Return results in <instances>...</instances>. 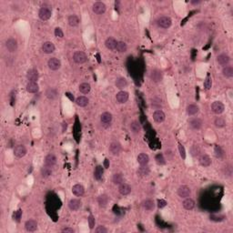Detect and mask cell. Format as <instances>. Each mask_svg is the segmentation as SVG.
I'll list each match as a JSON object with an SVG mask.
<instances>
[{
  "instance_id": "obj_38",
  "label": "cell",
  "mask_w": 233,
  "mask_h": 233,
  "mask_svg": "<svg viewBox=\"0 0 233 233\" xmlns=\"http://www.w3.org/2000/svg\"><path fill=\"white\" fill-rule=\"evenodd\" d=\"M68 22H69V26L74 27V26H78V24H79V18L76 15H71L68 18Z\"/></svg>"
},
{
  "instance_id": "obj_31",
  "label": "cell",
  "mask_w": 233,
  "mask_h": 233,
  "mask_svg": "<svg viewBox=\"0 0 233 233\" xmlns=\"http://www.w3.org/2000/svg\"><path fill=\"white\" fill-rule=\"evenodd\" d=\"M108 201H109V198H108V196L106 195V194H102V195H100V196L97 198V203H98L99 207L101 208L106 207V206L108 205Z\"/></svg>"
},
{
  "instance_id": "obj_37",
  "label": "cell",
  "mask_w": 233,
  "mask_h": 233,
  "mask_svg": "<svg viewBox=\"0 0 233 233\" xmlns=\"http://www.w3.org/2000/svg\"><path fill=\"white\" fill-rule=\"evenodd\" d=\"M222 75L225 78H230L233 77V68L231 66H226L222 69Z\"/></svg>"
},
{
  "instance_id": "obj_36",
  "label": "cell",
  "mask_w": 233,
  "mask_h": 233,
  "mask_svg": "<svg viewBox=\"0 0 233 233\" xmlns=\"http://www.w3.org/2000/svg\"><path fill=\"white\" fill-rule=\"evenodd\" d=\"M115 85L117 86V88L119 89H123L124 87L128 86V80L125 78H119L116 80Z\"/></svg>"
},
{
  "instance_id": "obj_16",
  "label": "cell",
  "mask_w": 233,
  "mask_h": 233,
  "mask_svg": "<svg viewBox=\"0 0 233 233\" xmlns=\"http://www.w3.org/2000/svg\"><path fill=\"white\" fill-rule=\"evenodd\" d=\"M55 49H56L55 45L52 42H50V41H46L42 45V50L46 54H51V53L55 51Z\"/></svg>"
},
{
  "instance_id": "obj_19",
  "label": "cell",
  "mask_w": 233,
  "mask_h": 233,
  "mask_svg": "<svg viewBox=\"0 0 233 233\" xmlns=\"http://www.w3.org/2000/svg\"><path fill=\"white\" fill-rule=\"evenodd\" d=\"M217 61H218V63H219L220 66H224V67H226V66L229 65V63H230V57H229L227 54H220V55L218 56Z\"/></svg>"
},
{
  "instance_id": "obj_43",
  "label": "cell",
  "mask_w": 233,
  "mask_h": 233,
  "mask_svg": "<svg viewBox=\"0 0 233 233\" xmlns=\"http://www.w3.org/2000/svg\"><path fill=\"white\" fill-rule=\"evenodd\" d=\"M190 154L193 157H199L201 155V147L199 145H193L190 147Z\"/></svg>"
},
{
  "instance_id": "obj_30",
  "label": "cell",
  "mask_w": 233,
  "mask_h": 233,
  "mask_svg": "<svg viewBox=\"0 0 233 233\" xmlns=\"http://www.w3.org/2000/svg\"><path fill=\"white\" fill-rule=\"evenodd\" d=\"M149 173H150V169H149V168L147 167V166H140V167L138 168V170H137L138 176L142 177V178L147 177V176L149 175Z\"/></svg>"
},
{
  "instance_id": "obj_49",
  "label": "cell",
  "mask_w": 233,
  "mask_h": 233,
  "mask_svg": "<svg viewBox=\"0 0 233 233\" xmlns=\"http://www.w3.org/2000/svg\"><path fill=\"white\" fill-rule=\"evenodd\" d=\"M211 86H212V79L209 76H208L206 79H205V81H204V87H205V89L209 90L211 88Z\"/></svg>"
},
{
  "instance_id": "obj_3",
  "label": "cell",
  "mask_w": 233,
  "mask_h": 233,
  "mask_svg": "<svg viewBox=\"0 0 233 233\" xmlns=\"http://www.w3.org/2000/svg\"><path fill=\"white\" fill-rule=\"evenodd\" d=\"M157 23H158V26L159 27L166 29V28L170 27L171 24H172V20L169 17H161L158 19Z\"/></svg>"
},
{
  "instance_id": "obj_48",
  "label": "cell",
  "mask_w": 233,
  "mask_h": 233,
  "mask_svg": "<svg viewBox=\"0 0 233 233\" xmlns=\"http://www.w3.org/2000/svg\"><path fill=\"white\" fill-rule=\"evenodd\" d=\"M87 222H88L89 229H90V230H93V229L95 228V224H96L95 217L93 216V215H89L88 218H87Z\"/></svg>"
},
{
  "instance_id": "obj_45",
  "label": "cell",
  "mask_w": 233,
  "mask_h": 233,
  "mask_svg": "<svg viewBox=\"0 0 233 233\" xmlns=\"http://www.w3.org/2000/svg\"><path fill=\"white\" fill-rule=\"evenodd\" d=\"M214 124H215L217 128H219V129L220 128H224L226 126V120L221 117H218L216 119L214 120Z\"/></svg>"
},
{
  "instance_id": "obj_2",
  "label": "cell",
  "mask_w": 233,
  "mask_h": 233,
  "mask_svg": "<svg viewBox=\"0 0 233 233\" xmlns=\"http://www.w3.org/2000/svg\"><path fill=\"white\" fill-rule=\"evenodd\" d=\"M73 60L77 64H84L87 60V56L83 51H76L73 54Z\"/></svg>"
},
{
  "instance_id": "obj_54",
  "label": "cell",
  "mask_w": 233,
  "mask_h": 233,
  "mask_svg": "<svg viewBox=\"0 0 233 233\" xmlns=\"http://www.w3.org/2000/svg\"><path fill=\"white\" fill-rule=\"evenodd\" d=\"M167 201L165 200V199H158V208H165L166 206H167Z\"/></svg>"
},
{
  "instance_id": "obj_57",
  "label": "cell",
  "mask_w": 233,
  "mask_h": 233,
  "mask_svg": "<svg viewBox=\"0 0 233 233\" xmlns=\"http://www.w3.org/2000/svg\"><path fill=\"white\" fill-rule=\"evenodd\" d=\"M103 167L105 168V169H108V168L109 167V160H108V158H106V159L104 160Z\"/></svg>"
},
{
  "instance_id": "obj_27",
  "label": "cell",
  "mask_w": 233,
  "mask_h": 233,
  "mask_svg": "<svg viewBox=\"0 0 233 233\" xmlns=\"http://www.w3.org/2000/svg\"><path fill=\"white\" fill-rule=\"evenodd\" d=\"M137 160L140 166H147L149 162V157L146 153H140L137 158Z\"/></svg>"
},
{
  "instance_id": "obj_6",
  "label": "cell",
  "mask_w": 233,
  "mask_h": 233,
  "mask_svg": "<svg viewBox=\"0 0 233 233\" xmlns=\"http://www.w3.org/2000/svg\"><path fill=\"white\" fill-rule=\"evenodd\" d=\"M6 47H7V49H8L9 52H11V53L17 51V47H18L17 39H15V38H13V37L8 38V39L6 41Z\"/></svg>"
},
{
  "instance_id": "obj_14",
  "label": "cell",
  "mask_w": 233,
  "mask_h": 233,
  "mask_svg": "<svg viewBox=\"0 0 233 233\" xmlns=\"http://www.w3.org/2000/svg\"><path fill=\"white\" fill-rule=\"evenodd\" d=\"M72 193L76 197H82L85 193V189L81 184H76L72 187Z\"/></svg>"
},
{
  "instance_id": "obj_55",
  "label": "cell",
  "mask_w": 233,
  "mask_h": 233,
  "mask_svg": "<svg viewBox=\"0 0 233 233\" xmlns=\"http://www.w3.org/2000/svg\"><path fill=\"white\" fill-rule=\"evenodd\" d=\"M21 215H22V210H21V209H18L17 211L15 212V215H14L15 219H17V221H19L20 218H21Z\"/></svg>"
},
{
  "instance_id": "obj_51",
  "label": "cell",
  "mask_w": 233,
  "mask_h": 233,
  "mask_svg": "<svg viewBox=\"0 0 233 233\" xmlns=\"http://www.w3.org/2000/svg\"><path fill=\"white\" fill-rule=\"evenodd\" d=\"M54 33H55V36H56L57 37L62 38V37L64 36V33H63V31H62V29H61L60 27H56Z\"/></svg>"
},
{
  "instance_id": "obj_44",
  "label": "cell",
  "mask_w": 233,
  "mask_h": 233,
  "mask_svg": "<svg viewBox=\"0 0 233 233\" xmlns=\"http://www.w3.org/2000/svg\"><path fill=\"white\" fill-rule=\"evenodd\" d=\"M46 96H47V98H49V99H55L56 97H57V96H58V91L55 89V88H48V89H47V91H46Z\"/></svg>"
},
{
  "instance_id": "obj_18",
  "label": "cell",
  "mask_w": 233,
  "mask_h": 233,
  "mask_svg": "<svg viewBox=\"0 0 233 233\" xmlns=\"http://www.w3.org/2000/svg\"><path fill=\"white\" fill-rule=\"evenodd\" d=\"M165 119H166V115L160 109H158L153 113V119L157 123H162L165 120Z\"/></svg>"
},
{
  "instance_id": "obj_13",
  "label": "cell",
  "mask_w": 233,
  "mask_h": 233,
  "mask_svg": "<svg viewBox=\"0 0 233 233\" xmlns=\"http://www.w3.org/2000/svg\"><path fill=\"white\" fill-rule=\"evenodd\" d=\"M129 97H130V95H129V93L127 91L121 90L119 93H117L116 99L119 104H124L129 100Z\"/></svg>"
},
{
  "instance_id": "obj_11",
  "label": "cell",
  "mask_w": 233,
  "mask_h": 233,
  "mask_svg": "<svg viewBox=\"0 0 233 233\" xmlns=\"http://www.w3.org/2000/svg\"><path fill=\"white\" fill-rule=\"evenodd\" d=\"M26 152H27V150H26V147L23 145H17L14 148V155L18 158L25 157L26 155Z\"/></svg>"
},
{
  "instance_id": "obj_46",
  "label": "cell",
  "mask_w": 233,
  "mask_h": 233,
  "mask_svg": "<svg viewBox=\"0 0 233 233\" xmlns=\"http://www.w3.org/2000/svg\"><path fill=\"white\" fill-rule=\"evenodd\" d=\"M214 153H215L216 158H222L224 157V151L221 148V147H219V145H216L214 147Z\"/></svg>"
},
{
  "instance_id": "obj_9",
  "label": "cell",
  "mask_w": 233,
  "mask_h": 233,
  "mask_svg": "<svg viewBox=\"0 0 233 233\" xmlns=\"http://www.w3.org/2000/svg\"><path fill=\"white\" fill-rule=\"evenodd\" d=\"M38 78H39V74H38V71L36 69H29L26 73V78H27L28 82H36Z\"/></svg>"
},
{
  "instance_id": "obj_1",
  "label": "cell",
  "mask_w": 233,
  "mask_h": 233,
  "mask_svg": "<svg viewBox=\"0 0 233 233\" xmlns=\"http://www.w3.org/2000/svg\"><path fill=\"white\" fill-rule=\"evenodd\" d=\"M52 16V11L51 9L49 8L48 7H42L41 8L39 9V12H38V17L41 20L43 21H47Z\"/></svg>"
},
{
  "instance_id": "obj_10",
  "label": "cell",
  "mask_w": 233,
  "mask_h": 233,
  "mask_svg": "<svg viewBox=\"0 0 233 233\" xmlns=\"http://www.w3.org/2000/svg\"><path fill=\"white\" fill-rule=\"evenodd\" d=\"M47 66L53 71L58 70L61 68V61L57 58H51L47 62Z\"/></svg>"
},
{
  "instance_id": "obj_28",
  "label": "cell",
  "mask_w": 233,
  "mask_h": 233,
  "mask_svg": "<svg viewBox=\"0 0 233 233\" xmlns=\"http://www.w3.org/2000/svg\"><path fill=\"white\" fill-rule=\"evenodd\" d=\"M26 89L28 93H36L39 90V86L36 82H28L26 84Z\"/></svg>"
},
{
  "instance_id": "obj_5",
  "label": "cell",
  "mask_w": 233,
  "mask_h": 233,
  "mask_svg": "<svg viewBox=\"0 0 233 233\" xmlns=\"http://www.w3.org/2000/svg\"><path fill=\"white\" fill-rule=\"evenodd\" d=\"M211 110L213 112L217 114V115H219V114H222L225 110V106L224 104L220 101H215L211 104Z\"/></svg>"
},
{
  "instance_id": "obj_4",
  "label": "cell",
  "mask_w": 233,
  "mask_h": 233,
  "mask_svg": "<svg viewBox=\"0 0 233 233\" xmlns=\"http://www.w3.org/2000/svg\"><path fill=\"white\" fill-rule=\"evenodd\" d=\"M92 10L97 15H102L106 12L107 7L103 2H96L92 6Z\"/></svg>"
},
{
  "instance_id": "obj_12",
  "label": "cell",
  "mask_w": 233,
  "mask_h": 233,
  "mask_svg": "<svg viewBox=\"0 0 233 233\" xmlns=\"http://www.w3.org/2000/svg\"><path fill=\"white\" fill-rule=\"evenodd\" d=\"M121 149H122V147H121L120 143H119L117 141H114L112 143H110V145H109V151L114 156L119 155Z\"/></svg>"
},
{
  "instance_id": "obj_7",
  "label": "cell",
  "mask_w": 233,
  "mask_h": 233,
  "mask_svg": "<svg viewBox=\"0 0 233 233\" xmlns=\"http://www.w3.org/2000/svg\"><path fill=\"white\" fill-rule=\"evenodd\" d=\"M190 194H191V190H190V187H188L186 185H182L178 190V195L182 199H186V198L190 197Z\"/></svg>"
},
{
  "instance_id": "obj_21",
  "label": "cell",
  "mask_w": 233,
  "mask_h": 233,
  "mask_svg": "<svg viewBox=\"0 0 233 233\" xmlns=\"http://www.w3.org/2000/svg\"><path fill=\"white\" fill-rule=\"evenodd\" d=\"M119 192L123 196H127L131 192V187L127 183H121L119 186Z\"/></svg>"
},
{
  "instance_id": "obj_42",
  "label": "cell",
  "mask_w": 233,
  "mask_h": 233,
  "mask_svg": "<svg viewBox=\"0 0 233 233\" xmlns=\"http://www.w3.org/2000/svg\"><path fill=\"white\" fill-rule=\"evenodd\" d=\"M52 168L51 167H48V166H44L43 168L41 169V175L43 178H48L52 175Z\"/></svg>"
},
{
  "instance_id": "obj_33",
  "label": "cell",
  "mask_w": 233,
  "mask_h": 233,
  "mask_svg": "<svg viewBox=\"0 0 233 233\" xmlns=\"http://www.w3.org/2000/svg\"><path fill=\"white\" fill-rule=\"evenodd\" d=\"M88 102H89L88 98L85 96H80V97H77V99H76V104L78 107H81V108L86 107L88 105Z\"/></svg>"
},
{
  "instance_id": "obj_22",
  "label": "cell",
  "mask_w": 233,
  "mask_h": 233,
  "mask_svg": "<svg viewBox=\"0 0 233 233\" xmlns=\"http://www.w3.org/2000/svg\"><path fill=\"white\" fill-rule=\"evenodd\" d=\"M189 124L193 130H199L202 127V120L199 118H193L189 120Z\"/></svg>"
},
{
  "instance_id": "obj_41",
  "label": "cell",
  "mask_w": 233,
  "mask_h": 233,
  "mask_svg": "<svg viewBox=\"0 0 233 233\" xmlns=\"http://www.w3.org/2000/svg\"><path fill=\"white\" fill-rule=\"evenodd\" d=\"M116 50L119 52V53H125L128 50V46L127 44L123 41H118L117 44V47H116Z\"/></svg>"
},
{
  "instance_id": "obj_25",
  "label": "cell",
  "mask_w": 233,
  "mask_h": 233,
  "mask_svg": "<svg viewBox=\"0 0 233 233\" xmlns=\"http://www.w3.org/2000/svg\"><path fill=\"white\" fill-rule=\"evenodd\" d=\"M100 121L103 125H109L112 121V115L109 112H104L100 116Z\"/></svg>"
},
{
  "instance_id": "obj_29",
  "label": "cell",
  "mask_w": 233,
  "mask_h": 233,
  "mask_svg": "<svg viewBox=\"0 0 233 233\" xmlns=\"http://www.w3.org/2000/svg\"><path fill=\"white\" fill-rule=\"evenodd\" d=\"M142 205H143V208H145V210H147V211H152V210H154V208L156 207L155 202L152 199H146V200H144Z\"/></svg>"
},
{
  "instance_id": "obj_47",
  "label": "cell",
  "mask_w": 233,
  "mask_h": 233,
  "mask_svg": "<svg viewBox=\"0 0 233 233\" xmlns=\"http://www.w3.org/2000/svg\"><path fill=\"white\" fill-rule=\"evenodd\" d=\"M155 160H156V162H157V164H158V165L166 164V159H165L163 154H161V153H158V154H157V155H156Z\"/></svg>"
},
{
  "instance_id": "obj_52",
  "label": "cell",
  "mask_w": 233,
  "mask_h": 233,
  "mask_svg": "<svg viewBox=\"0 0 233 233\" xmlns=\"http://www.w3.org/2000/svg\"><path fill=\"white\" fill-rule=\"evenodd\" d=\"M95 232L96 233H107L108 232V230L105 228V226H97V228H96L95 230Z\"/></svg>"
},
{
  "instance_id": "obj_32",
  "label": "cell",
  "mask_w": 233,
  "mask_h": 233,
  "mask_svg": "<svg viewBox=\"0 0 233 233\" xmlns=\"http://www.w3.org/2000/svg\"><path fill=\"white\" fill-rule=\"evenodd\" d=\"M103 168L104 167L100 166V165H98V166L96 167L95 170H94V178H95V180H100L102 179L104 174Z\"/></svg>"
},
{
  "instance_id": "obj_40",
  "label": "cell",
  "mask_w": 233,
  "mask_h": 233,
  "mask_svg": "<svg viewBox=\"0 0 233 233\" xmlns=\"http://www.w3.org/2000/svg\"><path fill=\"white\" fill-rule=\"evenodd\" d=\"M90 89H91V86H90V84H88V83H82V84H80V86H79V91H80L82 94H84V95L88 94V93L90 92Z\"/></svg>"
},
{
  "instance_id": "obj_8",
  "label": "cell",
  "mask_w": 233,
  "mask_h": 233,
  "mask_svg": "<svg viewBox=\"0 0 233 233\" xmlns=\"http://www.w3.org/2000/svg\"><path fill=\"white\" fill-rule=\"evenodd\" d=\"M149 77H150V79H151L153 82L158 83V82H160V81L162 80V78H163V74H162V72H161L160 70H158V69H152L151 72H150Z\"/></svg>"
},
{
  "instance_id": "obj_26",
  "label": "cell",
  "mask_w": 233,
  "mask_h": 233,
  "mask_svg": "<svg viewBox=\"0 0 233 233\" xmlns=\"http://www.w3.org/2000/svg\"><path fill=\"white\" fill-rule=\"evenodd\" d=\"M57 163V158L54 154H48L45 158V165L48 167H54Z\"/></svg>"
},
{
  "instance_id": "obj_53",
  "label": "cell",
  "mask_w": 233,
  "mask_h": 233,
  "mask_svg": "<svg viewBox=\"0 0 233 233\" xmlns=\"http://www.w3.org/2000/svg\"><path fill=\"white\" fill-rule=\"evenodd\" d=\"M226 168V171H225V175L227 177H231L232 176V167L230 165H228Z\"/></svg>"
},
{
  "instance_id": "obj_34",
  "label": "cell",
  "mask_w": 233,
  "mask_h": 233,
  "mask_svg": "<svg viewBox=\"0 0 233 233\" xmlns=\"http://www.w3.org/2000/svg\"><path fill=\"white\" fill-rule=\"evenodd\" d=\"M199 111V107L197 105H194V104H190L187 107V113L189 116H194L196 114H198Z\"/></svg>"
},
{
  "instance_id": "obj_20",
  "label": "cell",
  "mask_w": 233,
  "mask_h": 233,
  "mask_svg": "<svg viewBox=\"0 0 233 233\" xmlns=\"http://www.w3.org/2000/svg\"><path fill=\"white\" fill-rule=\"evenodd\" d=\"M25 228H26V231H29V232L36 231L37 230V222L34 219H29L25 223Z\"/></svg>"
},
{
  "instance_id": "obj_56",
  "label": "cell",
  "mask_w": 233,
  "mask_h": 233,
  "mask_svg": "<svg viewBox=\"0 0 233 233\" xmlns=\"http://www.w3.org/2000/svg\"><path fill=\"white\" fill-rule=\"evenodd\" d=\"M62 232L63 233H74L75 232V230L72 229V228H65V229H63L62 230Z\"/></svg>"
},
{
  "instance_id": "obj_17",
  "label": "cell",
  "mask_w": 233,
  "mask_h": 233,
  "mask_svg": "<svg viewBox=\"0 0 233 233\" xmlns=\"http://www.w3.org/2000/svg\"><path fill=\"white\" fill-rule=\"evenodd\" d=\"M199 162L202 167H209L211 165V158L207 154H201L199 158Z\"/></svg>"
},
{
  "instance_id": "obj_23",
  "label": "cell",
  "mask_w": 233,
  "mask_h": 233,
  "mask_svg": "<svg viewBox=\"0 0 233 233\" xmlns=\"http://www.w3.org/2000/svg\"><path fill=\"white\" fill-rule=\"evenodd\" d=\"M117 44H118V41L115 38H113V37H108L105 41L106 47L108 49H109V50H115L116 47H117Z\"/></svg>"
},
{
  "instance_id": "obj_15",
  "label": "cell",
  "mask_w": 233,
  "mask_h": 233,
  "mask_svg": "<svg viewBox=\"0 0 233 233\" xmlns=\"http://www.w3.org/2000/svg\"><path fill=\"white\" fill-rule=\"evenodd\" d=\"M82 206V202L78 199H72L69 200V207L71 210L73 211H77Z\"/></svg>"
},
{
  "instance_id": "obj_24",
  "label": "cell",
  "mask_w": 233,
  "mask_h": 233,
  "mask_svg": "<svg viewBox=\"0 0 233 233\" xmlns=\"http://www.w3.org/2000/svg\"><path fill=\"white\" fill-rule=\"evenodd\" d=\"M182 206L187 210H192L195 208V201L190 198H186L185 200L182 202Z\"/></svg>"
},
{
  "instance_id": "obj_58",
  "label": "cell",
  "mask_w": 233,
  "mask_h": 233,
  "mask_svg": "<svg viewBox=\"0 0 233 233\" xmlns=\"http://www.w3.org/2000/svg\"><path fill=\"white\" fill-rule=\"evenodd\" d=\"M200 3V1H191V4H193V5H198Z\"/></svg>"
},
{
  "instance_id": "obj_39",
  "label": "cell",
  "mask_w": 233,
  "mask_h": 233,
  "mask_svg": "<svg viewBox=\"0 0 233 233\" xmlns=\"http://www.w3.org/2000/svg\"><path fill=\"white\" fill-rule=\"evenodd\" d=\"M112 180L115 185H120L124 181V177L121 173H115L113 175Z\"/></svg>"
},
{
  "instance_id": "obj_35",
  "label": "cell",
  "mask_w": 233,
  "mask_h": 233,
  "mask_svg": "<svg viewBox=\"0 0 233 233\" xmlns=\"http://www.w3.org/2000/svg\"><path fill=\"white\" fill-rule=\"evenodd\" d=\"M130 130H131V131L133 133H136V134L140 133V131H141V125H140V123L137 120L132 121L130 123Z\"/></svg>"
},
{
  "instance_id": "obj_50",
  "label": "cell",
  "mask_w": 233,
  "mask_h": 233,
  "mask_svg": "<svg viewBox=\"0 0 233 233\" xmlns=\"http://www.w3.org/2000/svg\"><path fill=\"white\" fill-rule=\"evenodd\" d=\"M179 151H180V155L182 159H185L186 158V150H185V147L182 144H179Z\"/></svg>"
}]
</instances>
